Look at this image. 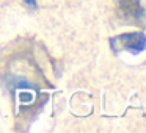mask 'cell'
Instances as JSON below:
<instances>
[{"label": "cell", "mask_w": 146, "mask_h": 133, "mask_svg": "<svg viewBox=\"0 0 146 133\" xmlns=\"http://www.w3.org/2000/svg\"><path fill=\"white\" fill-rule=\"evenodd\" d=\"M110 45L115 52H129L138 55L146 49V36L141 32H130L124 35L115 36L110 39Z\"/></svg>", "instance_id": "6da1fadb"}, {"label": "cell", "mask_w": 146, "mask_h": 133, "mask_svg": "<svg viewBox=\"0 0 146 133\" xmlns=\"http://www.w3.org/2000/svg\"><path fill=\"white\" fill-rule=\"evenodd\" d=\"M115 7L121 17L137 20L143 16V7L140 0H115Z\"/></svg>", "instance_id": "3957f363"}, {"label": "cell", "mask_w": 146, "mask_h": 133, "mask_svg": "<svg viewBox=\"0 0 146 133\" xmlns=\"http://www.w3.org/2000/svg\"><path fill=\"white\" fill-rule=\"evenodd\" d=\"M8 86L11 88V91L19 97V102L22 103H30L33 102L36 94L35 86L30 82H27L25 78H21V77H10L8 78Z\"/></svg>", "instance_id": "7a4b0ae2"}, {"label": "cell", "mask_w": 146, "mask_h": 133, "mask_svg": "<svg viewBox=\"0 0 146 133\" xmlns=\"http://www.w3.org/2000/svg\"><path fill=\"white\" fill-rule=\"evenodd\" d=\"M24 3H25L29 8H32V10H36V8H38V3H36V0H24Z\"/></svg>", "instance_id": "277c9868"}]
</instances>
